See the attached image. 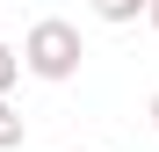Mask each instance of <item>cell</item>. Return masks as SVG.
<instances>
[{
	"instance_id": "1",
	"label": "cell",
	"mask_w": 159,
	"mask_h": 152,
	"mask_svg": "<svg viewBox=\"0 0 159 152\" xmlns=\"http://www.w3.org/2000/svg\"><path fill=\"white\" fill-rule=\"evenodd\" d=\"M15 58H22V72H36V80H72V72H80V58H87V44H80V29H72V22L43 15Z\"/></svg>"
},
{
	"instance_id": "2",
	"label": "cell",
	"mask_w": 159,
	"mask_h": 152,
	"mask_svg": "<svg viewBox=\"0 0 159 152\" xmlns=\"http://www.w3.org/2000/svg\"><path fill=\"white\" fill-rule=\"evenodd\" d=\"M94 15H101V22H138L145 0H94Z\"/></svg>"
},
{
	"instance_id": "3",
	"label": "cell",
	"mask_w": 159,
	"mask_h": 152,
	"mask_svg": "<svg viewBox=\"0 0 159 152\" xmlns=\"http://www.w3.org/2000/svg\"><path fill=\"white\" fill-rule=\"evenodd\" d=\"M22 138H29V131H22V116L7 109V94H0V152H15Z\"/></svg>"
},
{
	"instance_id": "4",
	"label": "cell",
	"mask_w": 159,
	"mask_h": 152,
	"mask_svg": "<svg viewBox=\"0 0 159 152\" xmlns=\"http://www.w3.org/2000/svg\"><path fill=\"white\" fill-rule=\"evenodd\" d=\"M15 80H22V58H15V51H7V44H0V94H7Z\"/></svg>"
},
{
	"instance_id": "5",
	"label": "cell",
	"mask_w": 159,
	"mask_h": 152,
	"mask_svg": "<svg viewBox=\"0 0 159 152\" xmlns=\"http://www.w3.org/2000/svg\"><path fill=\"white\" fill-rule=\"evenodd\" d=\"M145 22H152V36H159V0H145Z\"/></svg>"
},
{
	"instance_id": "6",
	"label": "cell",
	"mask_w": 159,
	"mask_h": 152,
	"mask_svg": "<svg viewBox=\"0 0 159 152\" xmlns=\"http://www.w3.org/2000/svg\"><path fill=\"white\" fill-rule=\"evenodd\" d=\"M152 123H159V94H152Z\"/></svg>"
}]
</instances>
